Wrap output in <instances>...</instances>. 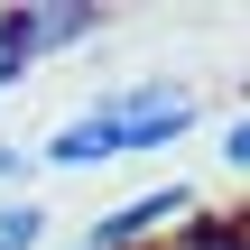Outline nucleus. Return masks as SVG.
Returning a JSON list of instances; mask_svg holds the SVG:
<instances>
[{
    "label": "nucleus",
    "instance_id": "nucleus-1",
    "mask_svg": "<svg viewBox=\"0 0 250 250\" xmlns=\"http://www.w3.org/2000/svg\"><path fill=\"white\" fill-rule=\"evenodd\" d=\"M195 121H204V93L176 83V74H148V83H121V93L65 111V121L37 139V167L83 176V167H111V158H158V148H176Z\"/></svg>",
    "mask_w": 250,
    "mask_h": 250
},
{
    "label": "nucleus",
    "instance_id": "nucleus-2",
    "mask_svg": "<svg viewBox=\"0 0 250 250\" xmlns=\"http://www.w3.org/2000/svg\"><path fill=\"white\" fill-rule=\"evenodd\" d=\"M186 223H195V186H186V176H167V186H148V195L111 204L102 223H83L65 250H139V241H176Z\"/></svg>",
    "mask_w": 250,
    "mask_h": 250
},
{
    "label": "nucleus",
    "instance_id": "nucleus-3",
    "mask_svg": "<svg viewBox=\"0 0 250 250\" xmlns=\"http://www.w3.org/2000/svg\"><path fill=\"white\" fill-rule=\"evenodd\" d=\"M0 19H9V37H19L28 65L37 56H65V46H93L111 28V9H0Z\"/></svg>",
    "mask_w": 250,
    "mask_h": 250
},
{
    "label": "nucleus",
    "instance_id": "nucleus-4",
    "mask_svg": "<svg viewBox=\"0 0 250 250\" xmlns=\"http://www.w3.org/2000/svg\"><path fill=\"white\" fill-rule=\"evenodd\" d=\"M0 250H46V204L37 195H0Z\"/></svg>",
    "mask_w": 250,
    "mask_h": 250
},
{
    "label": "nucleus",
    "instance_id": "nucleus-5",
    "mask_svg": "<svg viewBox=\"0 0 250 250\" xmlns=\"http://www.w3.org/2000/svg\"><path fill=\"white\" fill-rule=\"evenodd\" d=\"M176 250H250V223H204V213H195V223L176 232Z\"/></svg>",
    "mask_w": 250,
    "mask_h": 250
},
{
    "label": "nucleus",
    "instance_id": "nucleus-6",
    "mask_svg": "<svg viewBox=\"0 0 250 250\" xmlns=\"http://www.w3.org/2000/svg\"><path fill=\"white\" fill-rule=\"evenodd\" d=\"M213 158H223L232 176H250V111H232V121H223V139H213Z\"/></svg>",
    "mask_w": 250,
    "mask_h": 250
},
{
    "label": "nucleus",
    "instance_id": "nucleus-7",
    "mask_svg": "<svg viewBox=\"0 0 250 250\" xmlns=\"http://www.w3.org/2000/svg\"><path fill=\"white\" fill-rule=\"evenodd\" d=\"M28 74H37V65H28V56H19V37H9V19H0V93H19V83H28Z\"/></svg>",
    "mask_w": 250,
    "mask_h": 250
}]
</instances>
